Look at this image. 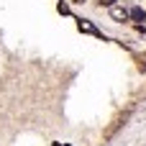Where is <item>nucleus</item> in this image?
I'll use <instances>...</instances> for the list:
<instances>
[{
    "label": "nucleus",
    "instance_id": "3",
    "mask_svg": "<svg viewBox=\"0 0 146 146\" xmlns=\"http://www.w3.org/2000/svg\"><path fill=\"white\" fill-rule=\"evenodd\" d=\"M128 18H133V21H146V13L141 8H131V10H128Z\"/></svg>",
    "mask_w": 146,
    "mask_h": 146
},
{
    "label": "nucleus",
    "instance_id": "5",
    "mask_svg": "<svg viewBox=\"0 0 146 146\" xmlns=\"http://www.w3.org/2000/svg\"><path fill=\"white\" fill-rule=\"evenodd\" d=\"M139 69H141V72H146V62H139Z\"/></svg>",
    "mask_w": 146,
    "mask_h": 146
},
{
    "label": "nucleus",
    "instance_id": "7",
    "mask_svg": "<svg viewBox=\"0 0 146 146\" xmlns=\"http://www.w3.org/2000/svg\"><path fill=\"white\" fill-rule=\"evenodd\" d=\"M54 146H69V144H54Z\"/></svg>",
    "mask_w": 146,
    "mask_h": 146
},
{
    "label": "nucleus",
    "instance_id": "4",
    "mask_svg": "<svg viewBox=\"0 0 146 146\" xmlns=\"http://www.w3.org/2000/svg\"><path fill=\"white\" fill-rule=\"evenodd\" d=\"M56 10H59L62 15H67V13H69V5H67V3H59V5H56Z\"/></svg>",
    "mask_w": 146,
    "mask_h": 146
},
{
    "label": "nucleus",
    "instance_id": "2",
    "mask_svg": "<svg viewBox=\"0 0 146 146\" xmlns=\"http://www.w3.org/2000/svg\"><path fill=\"white\" fill-rule=\"evenodd\" d=\"M110 15H113L115 21H128V10H123V8H118V5H110Z\"/></svg>",
    "mask_w": 146,
    "mask_h": 146
},
{
    "label": "nucleus",
    "instance_id": "6",
    "mask_svg": "<svg viewBox=\"0 0 146 146\" xmlns=\"http://www.w3.org/2000/svg\"><path fill=\"white\" fill-rule=\"evenodd\" d=\"M100 5H113V0H100Z\"/></svg>",
    "mask_w": 146,
    "mask_h": 146
},
{
    "label": "nucleus",
    "instance_id": "1",
    "mask_svg": "<svg viewBox=\"0 0 146 146\" xmlns=\"http://www.w3.org/2000/svg\"><path fill=\"white\" fill-rule=\"evenodd\" d=\"M77 28H80L82 33H92V36H103V33H100V31H98V28H95V26H92L90 21H80V23H77Z\"/></svg>",
    "mask_w": 146,
    "mask_h": 146
}]
</instances>
